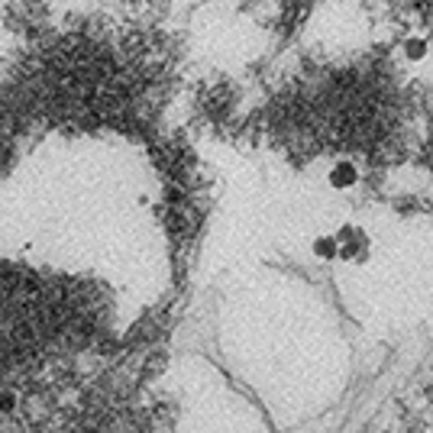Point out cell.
<instances>
[{"label":"cell","instance_id":"1","mask_svg":"<svg viewBox=\"0 0 433 433\" xmlns=\"http://www.w3.org/2000/svg\"><path fill=\"white\" fill-rule=\"evenodd\" d=\"M349 181H356V171L349 165H340L337 171H333V184H349Z\"/></svg>","mask_w":433,"mask_h":433},{"label":"cell","instance_id":"2","mask_svg":"<svg viewBox=\"0 0 433 433\" xmlns=\"http://www.w3.org/2000/svg\"><path fill=\"white\" fill-rule=\"evenodd\" d=\"M407 52H410V58H417V55L423 52V46H420V42H410V46H407Z\"/></svg>","mask_w":433,"mask_h":433}]
</instances>
